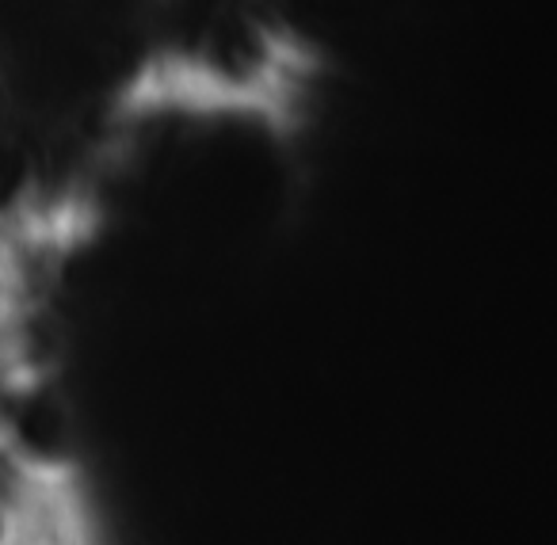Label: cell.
Masks as SVG:
<instances>
[{"instance_id": "obj_1", "label": "cell", "mask_w": 557, "mask_h": 545, "mask_svg": "<svg viewBox=\"0 0 557 545\" xmlns=\"http://www.w3.org/2000/svg\"><path fill=\"white\" fill-rule=\"evenodd\" d=\"M9 545H85V537H81L65 519L42 511V499L35 496V504L27 507L24 522H20V530L12 534Z\"/></svg>"}]
</instances>
